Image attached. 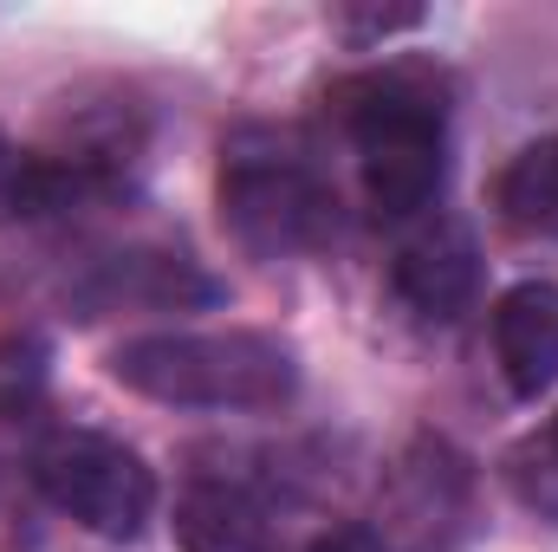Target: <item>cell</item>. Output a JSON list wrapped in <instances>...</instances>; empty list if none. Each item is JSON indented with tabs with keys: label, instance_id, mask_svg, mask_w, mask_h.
I'll use <instances>...</instances> for the list:
<instances>
[{
	"label": "cell",
	"instance_id": "cell-1",
	"mask_svg": "<svg viewBox=\"0 0 558 552\" xmlns=\"http://www.w3.org/2000/svg\"><path fill=\"white\" fill-rule=\"evenodd\" d=\"M331 118L357 149L364 202L384 221L422 215L448 176V72L428 59H390L331 85Z\"/></svg>",
	"mask_w": 558,
	"mask_h": 552
},
{
	"label": "cell",
	"instance_id": "cell-2",
	"mask_svg": "<svg viewBox=\"0 0 558 552\" xmlns=\"http://www.w3.org/2000/svg\"><path fill=\"white\" fill-rule=\"evenodd\" d=\"M111 377L169 410H286L299 397V358L267 332H149L111 351Z\"/></svg>",
	"mask_w": 558,
	"mask_h": 552
},
{
	"label": "cell",
	"instance_id": "cell-3",
	"mask_svg": "<svg viewBox=\"0 0 558 552\" xmlns=\"http://www.w3.org/2000/svg\"><path fill=\"white\" fill-rule=\"evenodd\" d=\"M221 228L254 261L318 254L338 235V189L299 131L247 124L221 143Z\"/></svg>",
	"mask_w": 558,
	"mask_h": 552
},
{
	"label": "cell",
	"instance_id": "cell-4",
	"mask_svg": "<svg viewBox=\"0 0 558 552\" xmlns=\"http://www.w3.org/2000/svg\"><path fill=\"white\" fill-rule=\"evenodd\" d=\"M33 488L98 540H137L156 514V475L143 468V455L92 429L46 435L33 448Z\"/></svg>",
	"mask_w": 558,
	"mask_h": 552
},
{
	"label": "cell",
	"instance_id": "cell-5",
	"mask_svg": "<svg viewBox=\"0 0 558 552\" xmlns=\"http://www.w3.org/2000/svg\"><path fill=\"white\" fill-rule=\"evenodd\" d=\"M390 286H397V299L416 319H428V325L461 319L474 305V292H481V248H474L468 221L441 215V221L416 228L397 248V261H390Z\"/></svg>",
	"mask_w": 558,
	"mask_h": 552
},
{
	"label": "cell",
	"instance_id": "cell-6",
	"mask_svg": "<svg viewBox=\"0 0 558 552\" xmlns=\"http://www.w3.org/2000/svg\"><path fill=\"white\" fill-rule=\"evenodd\" d=\"M215 299H221V286L189 254H149V248L111 254L72 286V305L85 319H105V312H182V305H215Z\"/></svg>",
	"mask_w": 558,
	"mask_h": 552
},
{
	"label": "cell",
	"instance_id": "cell-7",
	"mask_svg": "<svg viewBox=\"0 0 558 552\" xmlns=\"http://www.w3.org/2000/svg\"><path fill=\"white\" fill-rule=\"evenodd\" d=\"M118 182V169L92 163V156H33L0 131V221H52L92 195H105Z\"/></svg>",
	"mask_w": 558,
	"mask_h": 552
},
{
	"label": "cell",
	"instance_id": "cell-8",
	"mask_svg": "<svg viewBox=\"0 0 558 552\" xmlns=\"http://www.w3.org/2000/svg\"><path fill=\"white\" fill-rule=\"evenodd\" d=\"M494 358L513 397H539L558 377V286L526 279L513 292H500L494 305Z\"/></svg>",
	"mask_w": 558,
	"mask_h": 552
},
{
	"label": "cell",
	"instance_id": "cell-9",
	"mask_svg": "<svg viewBox=\"0 0 558 552\" xmlns=\"http://www.w3.org/2000/svg\"><path fill=\"white\" fill-rule=\"evenodd\" d=\"M175 547L182 552H279L274 514L241 481H189L175 501Z\"/></svg>",
	"mask_w": 558,
	"mask_h": 552
},
{
	"label": "cell",
	"instance_id": "cell-10",
	"mask_svg": "<svg viewBox=\"0 0 558 552\" xmlns=\"http://www.w3.org/2000/svg\"><path fill=\"white\" fill-rule=\"evenodd\" d=\"M494 208L513 235H533V241H558V137L526 143L500 182H494Z\"/></svg>",
	"mask_w": 558,
	"mask_h": 552
},
{
	"label": "cell",
	"instance_id": "cell-11",
	"mask_svg": "<svg viewBox=\"0 0 558 552\" xmlns=\"http://www.w3.org/2000/svg\"><path fill=\"white\" fill-rule=\"evenodd\" d=\"M507 481H513V494H520L533 514L558 520V416L546 429H533V435L507 455Z\"/></svg>",
	"mask_w": 558,
	"mask_h": 552
},
{
	"label": "cell",
	"instance_id": "cell-12",
	"mask_svg": "<svg viewBox=\"0 0 558 552\" xmlns=\"http://www.w3.org/2000/svg\"><path fill=\"white\" fill-rule=\"evenodd\" d=\"M422 7H344L331 26L351 39V46H377V39H390V33H403V26H416Z\"/></svg>",
	"mask_w": 558,
	"mask_h": 552
},
{
	"label": "cell",
	"instance_id": "cell-13",
	"mask_svg": "<svg viewBox=\"0 0 558 552\" xmlns=\"http://www.w3.org/2000/svg\"><path fill=\"white\" fill-rule=\"evenodd\" d=\"M39 364H46V351H33V358L13 371V345H0V416L20 410V404L39 391Z\"/></svg>",
	"mask_w": 558,
	"mask_h": 552
},
{
	"label": "cell",
	"instance_id": "cell-14",
	"mask_svg": "<svg viewBox=\"0 0 558 552\" xmlns=\"http://www.w3.org/2000/svg\"><path fill=\"white\" fill-rule=\"evenodd\" d=\"M312 552H390V547H384L371 527H338V533H325Z\"/></svg>",
	"mask_w": 558,
	"mask_h": 552
}]
</instances>
